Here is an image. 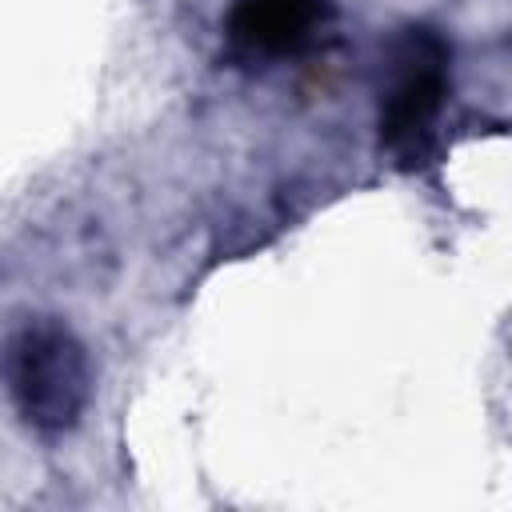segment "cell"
Returning <instances> with one entry per match:
<instances>
[{
  "instance_id": "obj_1",
  "label": "cell",
  "mask_w": 512,
  "mask_h": 512,
  "mask_svg": "<svg viewBox=\"0 0 512 512\" xmlns=\"http://www.w3.org/2000/svg\"><path fill=\"white\" fill-rule=\"evenodd\" d=\"M452 88V48L428 28H404L388 48V88L380 96V148L400 164L416 168L432 156L436 120Z\"/></svg>"
},
{
  "instance_id": "obj_2",
  "label": "cell",
  "mask_w": 512,
  "mask_h": 512,
  "mask_svg": "<svg viewBox=\"0 0 512 512\" xmlns=\"http://www.w3.org/2000/svg\"><path fill=\"white\" fill-rule=\"evenodd\" d=\"M8 388L36 432L76 428L92 396L84 344L60 324H28L8 348Z\"/></svg>"
},
{
  "instance_id": "obj_3",
  "label": "cell",
  "mask_w": 512,
  "mask_h": 512,
  "mask_svg": "<svg viewBox=\"0 0 512 512\" xmlns=\"http://www.w3.org/2000/svg\"><path fill=\"white\" fill-rule=\"evenodd\" d=\"M328 16V0H236L228 36L252 56H296L316 40Z\"/></svg>"
}]
</instances>
